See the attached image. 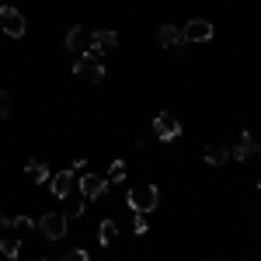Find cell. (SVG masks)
<instances>
[{"label": "cell", "mask_w": 261, "mask_h": 261, "mask_svg": "<svg viewBox=\"0 0 261 261\" xmlns=\"http://www.w3.org/2000/svg\"><path fill=\"white\" fill-rule=\"evenodd\" d=\"M226 161H230V150L226 146H205V164L209 167H223Z\"/></svg>", "instance_id": "2e32d148"}, {"label": "cell", "mask_w": 261, "mask_h": 261, "mask_svg": "<svg viewBox=\"0 0 261 261\" xmlns=\"http://www.w3.org/2000/svg\"><path fill=\"white\" fill-rule=\"evenodd\" d=\"M0 32L11 35V39H24L28 21H24V14H21L18 7H4V4H0Z\"/></svg>", "instance_id": "3957f363"}, {"label": "cell", "mask_w": 261, "mask_h": 261, "mask_svg": "<svg viewBox=\"0 0 261 261\" xmlns=\"http://www.w3.org/2000/svg\"><path fill=\"white\" fill-rule=\"evenodd\" d=\"M84 209H87V199H84L81 192L73 188V192H70V195L63 199V213H66V220H81Z\"/></svg>", "instance_id": "8fae6325"}, {"label": "cell", "mask_w": 261, "mask_h": 261, "mask_svg": "<svg viewBox=\"0 0 261 261\" xmlns=\"http://www.w3.org/2000/svg\"><path fill=\"white\" fill-rule=\"evenodd\" d=\"M125 202H129V209L133 213H153L157 205H161V192H157V185H140V188H129L125 192Z\"/></svg>", "instance_id": "6da1fadb"}, {"label": "cell", "mask_w": 261, "mask_h": 261, "mask_svg": "<svg viewBox=\"0 0 261 261\" xmlns=\"http://www.w3.org/2000/svg\"><path fill=\"white\" fill-rule=\"evenodd\" d=\"M7 226H11V220H7V216H0V230H7Z\"/></svg>", "instance_id": "603a6c76"}, {"label": "cell", "mask_w": 261, "mask_h": 261, "mask_svg": "<svg viewBox=\"0 0 261 261\" xmlns=\"http://www.w3.org/2000/svg\"><path fill=\"white\" fill-rule=\"evenodd\" d=\"M258 188H261V181H258Z\"/></svg>", "instance_id": "cb8c5ba5"}, {"label": "cell", "mask_w": 261, "mask_h": 261, "mask_svg": "<svg viewBox=\"0 0 261 261\" xmlns=\"http://www.w3.org/2000/svg\"><path fill=\"white\" fill-rule=\"evenodd\" d=\"M157 42H161L164 49H181V45H185V39H181V28H174V24H161Z\"/></svg>", "instance_id": "7c38bea8"}, {"label": "cell", "mask_w": 261, "mask_h": 261, "mask_svg": "<svg viewBox=\"0 0 261 261\" xmlns=\"http://www.w3.org/2000/svg\"><path fill=\"white\" fill-rule=\"evenodd\" d=\"M63 261H91V254H87L84 247H77V251H66V254H63Z\"/></svg>", "instance_id": "7402d4cb"}, {"label": "cell", "mask_w": 261, "mask_h": 261, "mask_svg": "<svg viewBox=\"0 0 261 261\" xmlns=\"http://www.w3.org/2000/svg\"><path fill=\"white\" fill-rule=\"evenodd\" d=\"M133 230H136V233H146V230H150V223H146V216H143V213H136V216H133Z\"/></svg>", "instance_id": "44dd1931"}, {"label": "cell", "mask_w": 261, "mask_h": 261, "mask_svg": "<svg viewBox=\"0 0 261 261\" xmlns=\"http://www.w3.org/2000/svg\"><path fill=\"white\" fill-rule=\"evenodd\" d=\"M119 45V35L115 32H91V42H87V53L91 56H105Z\"/></svg>", "instance_id": "9c48e42d"}, {"label": "cell", "mask_w": 261, "mask_h": 261, "mask_svg": "<svg viewBox=\"0 0 261 261\" xmlns=\"http://www.w3.org/2000/svg\"><path fill=\"white\" fill-rule=\"evenodd\" d=\"M11 108H14L11 91H0V119H7V115H11Z\"/></svg>", "instance_id": "d6986e66"}, {"label": "cell", "mask_w": 261, "mask_h": 261, "mask_svg": "<svg viewBox=\"0 0 261 261\" xmlns=\"http://www.w3.org/2000/svg\"><path fill=\"white\" fill-rule=\"evenodd\" d=\"M77 192H81L87 202H94V199H101L105 192H108V178H101V174H77Z\"/></svg>", "instance_id": "5b68a950"}, {"label": "cell", "mask_w": 261, "mask_h": 261, "mask_svg": "<svg viewBox=\"0 0 261 261\" xmlns=\"http://www.w3.org/2000/svg\"><path fill=\"white\" fill-rule=\"evenodd\" d=\"M87 42H91V35H84V28H70V32H66V49H70V53H77V56L84 53V45H87Z\"/></svg>", "instance_id": "5bb4252c"}, {"label": "cell", "mask_w": 261, "mask_h": 261, "mask_svg": "<svg viewBox=\"0 0 261 261\" xmlns=\"http://www.w3.org/2000/svg\"><path fill=\"white\" fill-rule=\"evenodd\" d=\"M66 226H70L66 213H45V216H39V233L45 241H63L66 237Z\"/></svg>", "instance_id": "277c9868"}, {"label": "cell", "mask_w": 261, "mask_h": 261, "mask_svg": "<svg viewBox=\"0 0 261 261\" xmlns=\"http://www.w3.org/2000/svg\"><path fill=\"white\" fill-rule=\"evenodd\" d=\"M125 178V164L122 161H112V171H108V181H122Z\"/></svg>", "instance_id": "ffe728a7"}, {"label": "cell", "mask_w": 261, "mask_h": 261, "mask_svg": "<svg viewBox=\"0 0 261 261\" xmlns=\"http://www.w3.org/2000/svg\"><path fill=\"white\" fill-rule=\"evenodd\" d=\"M98 241L105 244V247H112V241H119V226H115V220L108 216V220H101L98 226Z\"/></svg>", "instance_id": "9a60e30c"}, {"label": "cell", "mask_w": 261, "mask_h": 261, "mask_svg": "<svg viewBox=\"0 0 261 261\" xmlns=\"http://www.w3.org/2000/svg\"><path fill=\"white\" fill-rule=\"evenodd\" d=\"M24 174L35 181V185H49V178H53V174H49V167H45L42 161H28V164H24Z\"/></svg>", "instance_id": "4fadbf2b"}, {"label": "cell", "mask_w": 261, "mask_h": 261, "mask_svg": "<svg viewBox=\"0 0 261 261\" xmlns=\"http://www.w3.org/2000/svg\"><path fill=\"white\" fill-rule=\"evenodd\" d=\"M181 39L185 42H209L213 39V21H205V18L188 21V24L181 28Z\"/></svg>", "instance_id": "ba28073f"}, {"label": "cell", "mask_w": 261, "mask_h": 261, "mask_svg": "<svg viewBox=\"0 0 261 261\" xmlns=\"http://www.w3.org/2000/svg\"><path fill=\"white\" fill-rule=\"evenodd\" d=\"M35 226H39V223L28 220V216H14V220H11V230H18V233H32Z\"/></svg>", "instance_id": "ac0fdd59"}, {"label": "cell", "mask_w": 261, "mask_h": 261, "mask_svg": "<svg viewBox=\"0 0 261 261\" xmlns=\"http://www.w3.org/2000/svg\"><path fill=\"white\" fill-rule=\"evenodd\" d=\"M0 254L14 261L21 254V237H0Z\"/></svg>", "instance_id": "e0dca14e"}, {"label": "cell", "mask_w": 261, "mask_h": 261, "mask_svg": "<svg viewBox=\"0 0 261 261\" xmlns=\"http://www.w3.org/2000/svg\"><path fill=\"white\" fill-rule=\"evenodd\" d=\"M73 73L87 84H101L105 81V66H101L98 56H91V53H81L77 60H73Z\"/></svg>", "instance_id": "7a4b0ae2"}, {"label": "cell", "mask_w": 261, "mask_h": 261, "mask_svg": "<svg viewBox=\"0 0 261 261\" xmlns=\"http://www.w3.org/2000/svg\"><path fill=\"white\" fill-rule=\"evenodd\" d=\"M254 153H258V140H254L251 133H241V140L230 150V157H233V161H251Z\"/></svg>", "instance_id": "30bf717a"}, {"label": "cell", "mask_w": 261, "mask_h": 261, "mask_svg": "<svg viewBox=\"0 0 261 261\" xmlns=\"http://www.w3.org/2000/svg\"><path fill=\"white\" fill-rule=\"evenodd\" d=\"M73 188H77V171H73V167H66V171H56V174L49 178V192H53L56 199H66Z\"/></svg>", "instance_id": "8992f818"}, {"label": "cell", "mask_w": 261, "mask_h": 261, "mask_svg": "<svg viewBox=\"0 0 261 261\" xmlns=\"http://www.w3.org/2000/svg\"><path fill=\"white\" fill-rule=\"evenodd\" d=\"M153 133H157L164 143H171V140H178V136H181V122L174 119V115L161 112V115H153Z\"/></svg>", "instance_id": "52a82bcc"}]
</instances>
